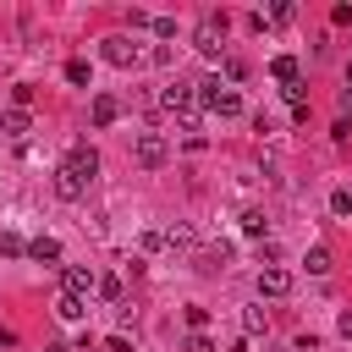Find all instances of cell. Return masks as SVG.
Here are the masks:
<instances>
[{
    "mask_svg": "<svg viewBox=\"0 0 352 352\" xmlns=\"http://www.w3.org/2000/svg\"><path fill=\"white\" fill-rule=\"evenodd\" d=\"M44 352H72V346H44Z\"/></svg>",
    "mask_w": 352,
    "mask_h": 352,
    "instance_id": "33",
    "label": "cell"
},
{
    "mask_svg": "<svg viewBox=\"0 0 352 352\" xmlns=\"http://www.w3.org/2000/svg\"><path fill=\"white\" fill-rule=\"evenodd\" d=\"M292 292V275L275 264V270H258V297H286Z\"/></svg>",
    "mask_w": 352,
    "mask_h": 352,
    "instance_id": "9",
    "label": "cell"
},
{
    "mask_svg": "<svg viewBox=\"0 0 352 352\" xmlns=\"http://www.w3.org/2000/svg\"><path fill=\"white\" fill-rule=\"evenodd\" d=\"M187 324H192V336H198V330L209 324V308H198V302H192V308H187Z\"/></svg>",
    "mask_w": 352,
    "mask_h": 352,
    "instance_id": "25",
    "label": "cell"
},
{
    "mask_svg": "<svg viewBox=\"0 0 352 352\" xmlns=\"http://www.w3.org/2000/svg\"><path fill=\"white\" fill-rule=\"evenodd\" d=\"M292 16H297L292 0H275V6H270V22H292Z\"/></svg>",
    "mask_w": 352,
    "mask_h": 352,
    "instance_id": "21",
    "label": "cell"
},
{
    "mask_svg": "<svg viewBox=\"0 0 352 352\" xmlns=\"http://www.w3.org/2000/svg\"><path fill=\"white\" fill-rule=\"evenodd\" d=\"M336 324H341V336H352V308H346V314H341Z\"/></svg>",
    "mask_w": 352,
    "mask_h": 352,
    "instance_id": "31",
    "label": "cell"
},
{
    "mask_svg": "<svg viewBox=\"0 0 352 352\" xmlns=\"http://www.w3.org/2000/svg\"><path fill=\"white\" fill-rule=\"evenodd\" d=\"M132 160H138L143 170H160V165L170 160V143H165L160 132H138V143H132Z\"/></svg>",
    "mask_w": 352,
    "mask_h": 352,
    "instance_id": "3",
    "label": "cell"
},
{
    "mask_svg": "<svg viewBox=\"0 0 352 352\" xmlns=\"http://www.w3.org/2000/svg\"><path fill=\"white\" fill-rule=\"evenodd\" d=\"M104 346H110V352H132V341H126V336H110Z\"/></svg>",
    "mask_w": 352,
    "mask_h": 352,
    "instance_id": "30",
    "label": "cell"
},
{
    "mask_svg": "<svg viewBox=\"0 0 352 352\" xmlns=\"http://www.w3.org/2000/svg\"><path fill=\"white\" fill-rule=\"evenodd\" d=\"M346 88H352V60H346Z\"/></svg>",
    "mask_w": 352,
    "mask_h": 352,
    "instance_id": "32",
    "label": "cell"
},
{
    "mask_svg": "<svg viewBox=\"0 0 352 352\" xmlns=\"http://www.w3.org/2000/svg\"><path fill=\"white\" fill-rule=\"evenodd\" d=\"M0 253H6V258H16V253H28V242H22V236H11V231H6V236H0Z\"/></svg>",
    "mask_w": 352,
    "mask_h": 352,
    "instance_id": "23",
    "label": "cell"
},
{
    "mask_svg": "<svg viewBox=\"0 0 352 352\" xmlns=\"http://www.w3.org/2000/svg\"><path fill=\"white\" fill-rule=\"evenodd\" d=\"M330 132H336V138H341V143H346V138H352V116H341V121H336V126H330Z\"/></svg>",
    "mask_w": 352,
    "mask_h": 352,
    "instance_id": "29",
    "label": "cell"
},
{
    "mask_svg": "<svg viewBox=\"0 0 352 352\" xmlns=\"http://www.w3.org/2000/svg\"><path fill=\"white\" fill-rule=\"evenodd\" d=\"M99 280H94V270H82V264H60V292H72V297H88Z\"/></svg>",
    "mask_w": 352,
    "mask_h": 352,
    "instance_id": "7",
    "label": "cell"
},
{
    "mask_svg": "<svg viewBox=\"0 0 352 352\" xmlns=\"http://www.w3.org/2000/svg\"><path fill=\"white\" fill-rule=\"evenodd\" d=\"M148 33H160V38H170V33H176V22H170V16H148Z\"/></svg>",
    "mask_w": 352,
    "mask_h": 352,
    "instance_id": "24",
    "label": "cell"
},
{
    "mask_svg": "<svg viewBox=\"0 0 352 352\" xmlns=\"http://www.w3.org/2000/svg\"><path fill=\"white\" fill-rule=\"evenodd\" d=\"M66 82H72V88H88V60L72 55V60H66Z\"/></svg>",
    "mask_w": 352,
    "mask_h": 352,
    "instance_id": "17",
    "label": "cell"
},
{
    "mask_svg": "<svg viewBox=\"0 0 352 352\" xmlns=\"http://www.w3.org/2000/svg\"><path fill=\"white\" fill-rule=\"evenodd\" d=\"M82 192H88V182H77V176H72V170L60 165V170H55V198H66V204H77Z\"/></svg>",
    "mask_w": 352,
    "mask_h": 352,
    "instance_id": "11",
    "label": "cell"
},
{
    "mask_svg": "<svg viewBox=\"0 0 352 352\" xmlns=\"http://www.w3.org/2000/svg\"><path fill=\"white\" fill-rule=\"evenodd\" d=\"M264 324H270V319H264V308H248V314H242V330H248V336H258Z\"/></svg>",
    "mask_w": 352,
    "mask_h": 352,
    "instance_id": "20",
    "label": "cell"
},
{
    "mask_svg": "<svg viewBox=\"0 0 352 352\" xmlns=\"http://www.w3.org/2000/svg\"><path fill=\"white\" fill-rule=\"evenodd\" d=\"M187 352H214V341H209V336L198 330V336H187Z\"/></svg>",
    "mask_w": 352,
    "mask_h": 352,
    "instance_id": "28",
    "label": "cell"
},
{
    "mask_svg": "<svg viewBox=\"0 0 352 352\" xmlns=\"http://www.w3.org/2000/svg\"><path fill=\"white\" fill-rule=\"evenodd\" d=\"M28 258H33V264H60V242H55V236H33V242H28Z\"/></svg>",
    "mask_w": 352,
    "mask_h": 352,
    "instance_id": "12",
    "label": "cell"
},
{
    "mask_svg": "<svg viewBox=\"0 0 352 352\" xmlns=\"http://www.w3.org/2000/svg\"><path fill=\"white\" fill-rule=\"evenodd\" d=\"M28 104H33V88L16 82V88H11V110H28Z\"/></svg>",
    "mask_w": 352,
    "mask_h": 352,
    "instance_id": "22",
    "label": "cell"
},
{
    "mask_svg": "<svg viewBox=\"0 0 352 352\" xmlns=\"http://www.w3.org/2000/svg\"><path fill=\"white\" fill-rule=\"evenodd\" d=\"M198 104L214 110V116H242V94L226 88L220 77H204V82H198Z\"/></svg>",
    "mask_w": 352,
    "mask_h": 352,
    "instance_id": "1",
    "label": "cell"
},
{
    "mask_svg": "<svg viewBox=\"0 0 352 352\" xmlns=\"http://www.w3.org/2000/svg\"><path fill=\"white\" fill-rule=\"evenodd\" d=\"M165 248V231H143V253H160Z\"/></svg>",
    "mask_w": 352,
    "mask_h": 352,
    "instance_id": "26",
    "label": "cell"
},
{
    "mask_svg": "<svg viewBox=\"0 0 352 352\" xmlns=\"http://www.w3.org/2000/svg\"><path fill=\"white\" fill-rule=\"evenodd\" d=\"M94 126H116V116H121V104H116V94H94Z\"/></svg>",
    "mask_w": 352,
    "mask_h": 352,
    "instance_id": "10",
    "label": "cell"
},
{
    "mask_svg": "<svg viewBox=\"0 0 352 352\" xmlns=\"http://www.w3.org/2000/svg\"><path fill=\"white\" fill-rule=\"evenodd\" d=\"M264 231H270L264 209H242V236H258V242H264Z\"/></svg>",
    "mask_w": 352,
    "mask_h": 352,
    "instance_id": "14",
    "label": "cell"
},
{
    "mask_svg": "<svg viewBox=\"0 0 352 352\" xmlns=\"http://www.w3.org/2000/svg\"><path fill=\"white\" fill-rule=\"evenodd\" d=\"M308 275H330V248H308Z\"/></svg>",
    "mask_w": 352,
    "mask_h": 352,
    "instance_id": "16",
    "label": "cell"
},
{
    "mask_svg": "<svg viewBox=\"0 0 352 352\" xmlns=\"http://www.w3.org/2000/svg\"><path fill=\"white\" fill-rule=\"evenodd\" d=\"M99 55H104L110 66H138V44H132L126 33H110V38L99 44Z\"/></svg>",
    "mask_w": 352,
    "mask_h": 352,
    "instance_id": "6",
    "label": "cell"
},
{
    "mask_svg": "<svg viewBox=\"0 0 352 352\" xmlns=\"http://www.w3.org/2000/svg\"><path fill=\"white\" fill-rule=\"evenodd\" d=\"M270 77L280 82V94H286V88H297V82H302V66H297V55H275V60H270Z\"/></svg>",
    "mask_w": 352,
    "mask_h": 352,
    "instance_id": "8",
    "label": "cell"
},
{
    "mask_svg": "<svg viewBox=\"0 0 352 352\" xmlns=\"http://www.w3.org/2000/svg\"><path fill=\"white\" fill-rule=\"evenodd\" d=\"M60 165H66V170H72V176H77V182H94V176H99V154H94V148H88V143H72V148H66V160H60Z\"/></svg>",
    "mask_w": 352,
    "mask_h": 352,
    "instance_id": "5",
    "label": "cell"
},
{
    "mask_svg": "<svg viewBox=\"0 0 352 352\" xmlns=\"http://www.w3.org/2000/svg\"><path fill=\"white\" fill-rule=\"evenodd\" d=\"M165 248H192V231H187V226H170V231H165Z\"/></svg>",
    "mask_w": 352,
    "mask_h": 352,
    "instance_id": "19",
    "label": "cell"
},
{
    "mask_svg": "<svg viewBox=\"0 0 352 352\" xmlns=\"http://www.w3.org/2000/svg\"><path fill=\"white\" fill-rule=\"evenodd\" d=\"M330 214H352V192H346V187L330 192Z\"/></svg>",
    "mask_w": 352,
    "mask_h": 352,
    "instance_id": "18",
    "label": "cell"
},
{
    "mask_svg": "<svg viewBox=\"0 0 352 352\" xmlns=\"http://www.w3.org/2000/svg\"><path fill=\"white\" fill-rule=\"evenodd\" d=\"M0 132L6 138H22L28 132V110H0Z\"/></svg>",
    "mask_w": 352,
    "mask_h": 352,
    "instance_id": "13",
    "label": "cell"
},
{
    "mask_svg": "<svg viewBox=\"0 0 352 352\" xmlns=\"http://www.w3.org/2000/svg\"><path fill=\"white\" fill-rule=\"evenodd\" d=\"M160 104H165V110H182V121L198 116V82H182V77H176V82L160 94Z\"/></svg>",
    "mask_w": 352,
    "mask_h": 352,
    "instance_id": "4",
    "label": "cell"
},
{
    "mask_svg": "<svg viewBox=\"0 0 352 352\" xmlns=\"http://www.w3.org/2000/svg\"><path fill=\"white\" fill-rule=\"evenodd\" d=\"M99 297H110V302H116V297H121V280H116V275H104V280H99Z\"/></svg>",
    "mask_w": 352,
    "mask_h": 352,
    "instance_id": "27",
    "label": "cell"
},
{
    "mask_svg": "<svg viewBox=\"0 0 352 352\" xmlns=\"http://www.w3.org/2000/svg\"><path fill=\"white\" fill-rule=\"evenodd\" d=\"M55 314H60V319H82L88 308H82V297H72V292H60V297H55Z\"/></svg>",
    "mask_w": 352,
    "mask_h": 352,
    "instance_id": "15",
    "label": "cell"
},
{
    "mask_svg": "<svg viewBox=\"0 0 352 352\" xmlns=\"http://www.w3.org/2000/svg\"><path fill=\"white\" fill-rule=\"evenodd\" d=\"M192 50H198V55H209V60H220V55H226V11H209V16L198 22Z\"/></svg>",
    "mask_w": 352,
    "mask_h": 352,
    "instance_id": "2",
    "label": "cell"
}]
</instances>
